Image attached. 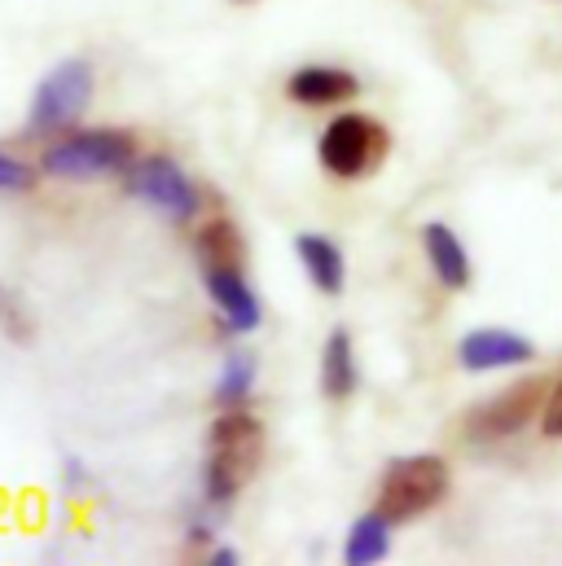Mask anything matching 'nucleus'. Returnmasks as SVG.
Wrapping results in <instances>:
<instances>
[{
	"instance_id": "4",
	"label": "nucleus",
	"mask_w": 562,
	"mask_h": 566,
	"mask_svg": "<svg viewBox=\"0 0 562 566\" xmlns=\"http://www.w3.org/2000/svg\"><path fill=\"white\" fill-rule=\"evenodd\" d=\"M448 496V465L430 452L418 457H400L387 465L383 483H378V514H387L392 523H409L422 518L426 510H435Z\"/></svg>"
},
{
	"instance_id": "18",
	"label": "nucleus",
	"mask_w": 562,
	"mask_h": 566,
	"mask_svg": "<svg viewBox=\"0 0 562 566\" xmlns=\"http://www.w3.org/2000/svg\"><path fill=\"white\" fill-rule=\"evenodd\" d=\"M62 479H66V488H71V492H84V488L93 483V479H89V465H84L80 457H71V452L62 457Z\"/></svg>"
},
{
	"instance_id": "1",
	"label": "nucleus",
	"mask_w": 562,
	"mask_h": 566,
	"mask_svg": "<svg viewBox=\"0 0 562 566\" xmlns=\"http://www.w3.org/2000/svg\"><path fill=\"white\" fill-rule=\"evenodd\" d=\"M264 461V422L242 409H225L207 430V461L198 474V496L216 510H229L242 483Z\"/></svg>"
},
{
	"instance_id": "13",
	"label": "nucleus",
	"mask_w": 562,
	"mask_h": 566,
	"mask_svg": "<svg viewBox=\"0 0 562 566\" xmlns=\"http://www.w3.org/2000/svg\"><path fill=\"white\" fill-rule=\"evenodd\" d=\"M361 387V365H356V343L347 329H330L321 347V391L330 400H347Z\"/></svg>"
},
{
	"instance_id": "2",
	"label": "nucleus",
	"mask_w": 562,
	"mask_h": 566,
	"mask_svg": "<svg viewBox=\"0 0 562 566\" xmlns=\"http://www.w3.org/2000/svg\"><path fill=\"white\" fill-rule=\"evenodd\" d=\"M137 137L124 128H89V133H62L58 142L40 154V171L53 180H111L128 176L137 163Z\"/></svg>"
},
{
	"instance_id": "12",
	"label": "nucleus",
	"mask_w": 562,
	"mask_h": 566,
	"mask_svg": "<svg viewBox=\"0 0 562 566\" xmlns=\"http://www.w3.org/2000/svg\"><path fill=\"white\" fill-rule=\"evenodd\" d=\"M422 251H426L439 285H448V290H466L470 285V255H466L461 238L448 224H426L422 229Z\"/></svg>"
},
{
	"instance_id": "17",
	"label": "nucleus",
	"mask_w": 562,
	"mask_h": 566,
	"mask_svg": "<svg viewBox=\"0 0 562 566\" xmlns=\"http://www.w3.org/2000/svg\"><path fill=\"white\" fill-rule=\"evenodd\" d=\"M31 185H35V167L0 149V193H27Z\"/></svg>"
},
{
	"instance_id": "6",
	"label": "nucleus",
	"mask_w": 562,
	"mask_h": 566,
	"mask_svg": "<svg viewBox=\"0 0 562 566\" xmlns=\"http://www.w3.org/2000/svg\"><path fill=\"white\" fill-rule=\"evenodd\" d=\"M387 154V133L365 119V115H339L325 124L321 142H316V158L334 180H356L365 176L378 158Z\"/></svg>"
},
{
	"instance_id": "8",
	"label": "nucleus",
	"mask_w": 562,
	"mask_h": 566,
	"mask_svg": "<svg viewBox=\"0 0 562 566\" xmlns=\"http://www.w3.org/2000/svg\"><path fill=\"white\" fill-rule=\"evenodd\" d=\"M356 93H361V80H356L352 71L325 66V62H308V66H299V71L285 80V97H290L294 106H308V111H316V106H343V102H352Z\"/></svg>"
},
{
	"instance_id": "15",
	"label": "nucleus",
	"mask_w": 562,
	"mask_h": 566,
	"mask_svg": "<svg viewBox=\"0 0 562 566\" xmlns=\"http://www.w3.org/2000/svg\"><path fill=\"white\" fill-rule=\"evenodd\" d=\"M256 382H260V356L247 352V347H233L220 365V378H216V405L220 409H242L256 396Z\"/></svg>"
},
{
	"instance_id": "7",
	"label": "nucleus",
	"mask_w": 562,
	"mask_h": 566,
	"mask_svg": "<svg viewBox=\"0 0 562 566\" xmlns=\"http://www.w3.org/2000/svg\"><path fill=\"white\" fill-rule=\"evenodd\" d=\"M202 290L220 307V325L229 334H256L264 325V303L247 282L242 264H202Z\"/></svg>"
},
{
	"instance_id": "11",
	"label": "nucleus",
	"mask_w": 562,
	"mask_h": 566,
	"mask_svg": "<svg viewBox=\"0 0 562 566\" xmlns=\"http://www.w3.org/2000/svg\"><path fill=\"white\" fill-rule=\"evenodd\" d=\"M294 255L308 273V282L321 294H343L347 285V255L330 233H299L294 238Z\"/></svg>"
},
{
	"instance_id": "14",
	"label": "nucleus",
	"mask_w": 562,
	"mask_h": 566,
	"mask_svg": "<svg viewBox=\"0 0 562 566\" xmlns=\"http://www.w3.org/2000/svg\"><path fill=\"white\" fill-rule=\"evenodd\" d=\"M392 554V518L370 510L361 514L352 527H347V541H343V563L352 566H370V563H383Z\"/></svg>"
},
{
	"instance_id": "3",
	"label": "nucleus",
	"mask_w": 562,
	"mask_h": 566,
	"mask_svg": "<svg viewBox=\"0 0 562 566\" xmlns=\"http://www.w3.org/2000/svg\"><path fill=\"white\" fill-rule=\"evenodd\" d=\"M93 97H97V71H93L89 57H62V62H53L40 75L35 93H31L27 133H35V137H62V133H71L89 115Z\"/></svg>"
},
{
	"instance_id": "9",
	"label": "nucleus",
	"mask_w": 562,
	"mask_h": 566,
	"mask_svg": "<svg viewBox=\"0 0 562 566\" xmlns=\"http://www.w3.org/2000/svg\"><path fill=\"white\" fill-rule=\"evenodd\" d=\"M537 347L510 329H475L457 343V360L470 369V374H488V369H506V365H523L532 360Z\"/></svg>"
},
{
	"instance_id": "10",
	"label": "nucleus",
	"mask_w": 562,
	"mask_h": 566,
	"mask_svg": "<svg viewBox=\"0 0 562 566\" xmlns=\"http://www.w3.org/2000/svg\"><path fill=\"white\" fill-rule=\"evenodd\" d=\"M541 396H545V382H541V378H528V382H519L514 391L497 396L488 409H479L470 430H475V434H483V439L514 434V430H523V426L532 422V413L541 409Z\"/></svg>"
},
{
	"instance_id": "5",
	"label": "nucleus",
	"mask_w": 562,
	"mask_h": 566,
	"mask_svg": "<svg viewBox=\"0 0 562 566\" xmlns=\"http://www.w3.org/2000/svg\"><path fill=\"white\" fill-rule=\"evenodd\" d=\"M128 193L171 224H189L202 211V189L171 154H145L128 167Z\"/></svg>"
},
{
	"instance_id": "20",
	"label": "nucleus",
	"mask_w": 562,
	"mask_h": 566,
	"mask_svg": "<svg viewBox=\"0 0 562 566\" xmlns=\"http://www.w3.org/2000/svg\"><path fill=\"white\" fill-rule=\"evenodd\" d=\"M207 563H216V566H238L242 558H238V549H233V545H207Z\"/></svg>"
},
{
	"instance_id": "19",
	"label": "nucleus",
	"mask_w": 562,
	"mask_h": 566,
	"mask_svg": "<svg viewBox=\"0 0 562 566\" xmlns=\"http://www.w3.org/2000/svg\"><path fill=\"white\" fill-rule=\"evenodd\" d=\"M541 426H545V434L562 439V382H559V391L550 396V405H545V418H541Z\"/></svg>"
},
{
	"instance_id": "16",
	"label": "nucleus",
	"mask_w": 562,
	"mask_h": 566,
	"mask_svg": "<svg viewBox=\"0 0 562 566\" xmlns=\"http://www.w3.org/2000/svg\"><path fill=\"white\" fill-rule=\"evenodd\" d=\"M242 233L229 224V220H211L202 233H198V260L202 264H242Z\"/></svg>"
}]
</instances>
